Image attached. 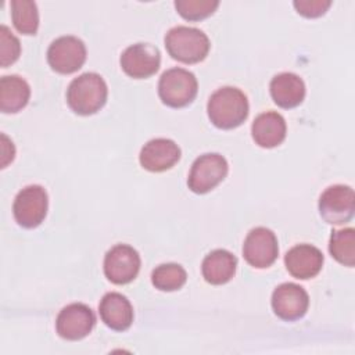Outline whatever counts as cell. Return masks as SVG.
Returning a JSON list of instances; mask_svg holds the SVG:
<instances>
[{"instance_id":"obj_27","label":"cell","mask_w":355,"mask_h":355,"mask_svg":"<svg viewBox=\"0 0 355 355\" xmlns=\"http://www.w3.org/2000/svg\"><path fill=\"white\" fill-rule=\"evenodd\" d=\"M1 141H3V146H1V168H6L8 162H11L14 159V155H15V147L12 144V141L8 140V137L3 133L1 135Z\"/></svg>"},{"instance_id":"obj_13","label":"cell","mask_w":355,"mask_h":355,"mask_svg":"<svg viewBox=\"0 0 355 355\" xmlns=\"http://www.w3.org/2000/svg\"><path fill=\"white\" fill-rule=\"evenodd\" d=\"M272 309L286 322L301 319L309 306V297L304 287L295 283H282L272 293Z\"/></svg>"},{"instance_id":"obj_20","label":"cell","mask_w":355,"mask_h":355,"mask_svg":"<svg viewBox=\"0 0 355 355\" xmlns=\"http://www.w3.org/2000/svg\"><path fill=\"white\" fill-rule=\"evenodd\" d=\"M31 97L28 82L18 75H6L0 79V110L14 114L26 107Z\"/></svg>"},{"instance_id":"obj_11","label":"cell","mask_w":355,"mask_h":355,"mask_svg":"<svg viewBox=\"0 0 355 355\" xmlns=\"http://www.w3.org/2000/svg\"><path fill=\"white\" fill-rule=\"evenodd\" d=\"M277 255V239L270 229L258 226L250 230L243 244V257L248 265L257 269H265L275 263Z\"/></svg>"},{"instance_id":"obj_6","label":"cell","mask_w":355,"mask_h":355,"mask_svg":"<svg viewBox=\"0 0 355 355\" xmlns=\"http://www.w3.org/2000/svg\"><path fill=\"white\" fill-rule=\"evenodd\" d=\"M49 197L44 187L31 184L24 187L14 200L12 214L15 222L25 229L37 227L46 218Z\"/></svg>"},{"instance_id":"obj_8","label":"cell","mask_w":355,"mask_h":355,"mask_svg":"<svg viewBox=\"0 0 355 355\" xmlns=\"http://www.w3.org/2000/svg\"><path fill=\"white\" fill-rule=\"evenodd\" d=\"M355 193L349 186L333 184L319 197V214L326 223L343 225L352 219Z\"/></svg>"},{"instance_id":"obj_2","label":"cell","mask_w":355,"mask_h":355,"mask_svg":"<svg viewBox=\"0 0 355 355\" xmlns=\"http://www.w3.org/2000/svg\"><path fill=\"white\" fill-rule=\"evenodd\" d=\"M108 87L96 72H85L72 79L67 89V104L78 115H93L107 103Z\"/></svg>"},{"instance_id":"obj_26","label":"cell","mask_w":355,"mask_h":355,"mask_svg":"<svg viewBox=\"0 0 355 355\" xmlns=\"http://www.w3.org/2000/svg\"><path fill=\"white\" fill-rule=\"evenodd\" d=\"M298 14L305 18L322 17L331 6L330 0H295L293 3Z\"/></svg>"},{"instance_id":"obj_7","label":"cell","mask_w":355,"mask_h":355,"mask_svg":"<svg viewBox=\"0 0 355 355\" xmlns=\"http://www.w3.org/2000/svg\"><path fill=\"white\" fill-rule=\"evenodd\" d=\"M86 61V46L76 36H60L47 49V62L53 71L69 75L83 67Z\"/></svg>"},{"instance_id":"obj_22","label":"cell","mask_w":355,"mask_h":355,"mask_svg":"<svg viewBox=\"0 0 355 355\" xmlns=\"http://www.w3.org/2000/svg\"><path fill=\"white\" fill-rule=\"evenodd\" d=\"M11 19L15 29L24 35H35L39 28L37 6L32 0H12Z\"/></svg>"},{"instance_id":"obj_14","label":"cell","mask_w":355,"mask_h":355,"mask_svg":"<svg viewBox=\"0 0 355 355\" xmlns=\"http://www.w3.org/2000/svg\"><path fill=\"white\" fill-rule=\"evenodd\" d=\"M179 146L165 137H157L147 141L139 154L140 165L150 172H164L171 169L180 159Z\"/></svg>"},{"instance_id":"obj_1","label":"cell","mask_w":355,"mask_h":355,"mask_svg":"<svg viewBox=\"0 0 355 355\" xmlns=\"http://www.w3.org/2000/svg\"><path fill=\"white\" fill-rule=\"evenodd\" d=\"M250 105L247 96L237 87L223 86L215 90L207 103V114L214 126L234 129L248 116Z\"/></svg>"},{"instance_id":"obj_4","label":"cell","mask_w":355,"mask_h":355,"mask_svg":"<svg viewBox=\"0 0 355 355\" xmlns=\"http://www.w3.org/2000/svg\"><path fill=\"white\" fill-rule=\"evenodd\" d=\"M197 92V78L184 68L166 69L158 82V96L171 108H183L191 104Z\"/></svg>"},{"instance_id":"obj_9","label":"cell","mask_w":355,"mask_h":355,"mask_svg":"<svg viewBox=\"0 0 355 355\" xmlns=\"http://www.w3.org/2000/svg\"><path fill=\"white\" fill-rule=\"evenodd\" d=\"M140 255L128 244L111 247L104 257V275L114 284H128L136 279L140 270Z\"/></svg>"},{"instance_id":"obj_25","label":"cell","mask_w":355,"mask_h":355,"mask_svg":"<svg viewBox=\"0 0 355 355\" xmlns=\"http://www.w3.org/2000/svg\"><path fill=\"white\" fill-rule=\"evenodd\" d=\"M21 54V44L19 40L8 26H0V65L7 68L8 65L14 64Z\"/></svg>"},{"instance_id":"obj_18","label":"cell","mask_w":355,"mask_h":355,"mask_svg":"<svg viewBox=\"0 0 355 355\" xmlns=\"http://www.w3.org/2000/svg\"><path fill=\"white\" fill-rule=\"evenodd\" d=\"M286 121L275 111H266L259 114L251 125V136L262 148H273L283 143L286 139Z\"/></svg>"},{"instance_id":"obj_24","label":"cell","mask_w":355,"mask_h":355,"mask_svg":"<svg viewBox=\"0 0 355 355\" xmlns=\"http://www.w3.org/2000/svg\"><path fill=\"white\" fill-rule=\"evenodd\" d=\"M175 8L187 21H201L212 15L219 6L218 0H175Z\"/></svg>"},{"instance_id":"obj_15","label":"cell","mask_w":355,"mask_h":355,"mask_svg":"<svg viewBox=\"0 0 355 355\" xmlns=\"http://www.w3.org/2000/svg\"><path fill=\"white\" fill-rule=\"evenodd\" d=\"M322 251L311 244H297L284 255V265L288 273L300 280L315 277L323 266Z\"/></svg>"},{"instance_id":"obj_23","label":"cell","mask_w":355,"mask_h":355,"mask_svg":"<svg viewBox=\"0 0 355 355\" xmlns=\"http://www.w3.org/2000/svg\"><path fill=\"white\" fill-rule=\"evenodd\" d=\"M187 273L179 263H162L151 272V283L161 291H176L184 286Z\"/></svg>"},{"instance_id":"obj_21","label":"cell","mask_w":355,"mask_h":355,"mask_svg":"<svg viewBox=\"0 0 355 355\" xmlns=\"http://www.w3.org/2000/svg\"><path fill=\"white\" fill-rule=\"evenodd\" d=\"M329 251L338 263L352 268L355 265V230L352 227L333 230Z\"/></svg>"},{"instance_id":"obj_5","label":"cell","mask_w":355,"mask_h":355,"mask_svg":"<svg viewBox=\"0 0 355 355\" xmlns=\"http://www.w3.org/2000/svg\"><path fill=\"white\" fill-rule=\"evenodd\" d=\"M229 165L223 155L207 153L196 158L191 165L187 186L196 194H205L215 189L227 175Z\"/></svg>"},{"instance_id":"obj_3","label":"cell","mask_w":355,"mask_h":355,"mask_svg":"<svg viewBox=\"0 0 355 355\" xmlns=\"http://www.w3.org/2000/svg\"><path fill=\"white\" fill-rule=\"evenodd\" d=\"M165 47L168 54L183 64H197L209 53L208 36L197 28L178 25L165 35Z\"/></svg>"},{"instance_id":"obj_19","label":"cell","mask_w":355,"mask_h":355,"mask_svg":"<svg viewBox=\"0 0 355 355\" xmlns=\"http://www.w3.org/2000/svg\"><path fill=\"white\" fill-rule=\"evenodd\" d=\"M237 258L227 250L218 248L211 251L202 261L201 272L207 283L220 286L230 282L236 273Z\"/></svg>"},{"instance_id":"obj_16","label":"cell","mask_w":355,"mask_h":355,"mask_svg":"<svg viewBox=\"0 0 355 355\" xmlns=\"http://www.w3.org/2000/svg\"><path fill=\"white\" fill-rule=\"evenodd\" d=\"M98 313L107 327L115 331H125L133 322V306L121 293H107L98 304Z\"/></svg>"},{"instance_id":"obj_17","label":"cell","mask_w":355,"mask_h":355,"mask_svg":"<svg viewBox=\"0 0 355 355\" xmlns=\"http://www.w3.org/2000/svg\"><path fill=\"white\" fill-rule=\"evenodd\" d=\"M270 97L280 108H295L305 98V83L293 72H282L272 78L269 85Z\"/></svg>"},{"instance_id":"obj_12","label":"cell","mask_w":355,"mask_h":355,"mask_svg":"<svg viewBox=\"0 0 355 355\" xmlns=\"http://www.w3.org/2000/svg\"><path fill=\"white\" fill-rule=\"evenodd\" d=\"M122 71L133 79H146L159 69V50L150 43H136L126 47L119 58Z\"/></svg>"},{"instance_id":"obj_10","label":"cell","mask_w":355,"mask_h":355,"mask_svg":"<svg viewBox=\"0 0 355 355\" xmlns=\"http://www.w3.org/2000/svg\"><path fill=\"white\" fill-rule=\"evenodd\" d=\"M96 324V316L90 306L73 302L64 306L55 319V331L68 341H78L89 336Z\"/></svg>"}]
</instances>
